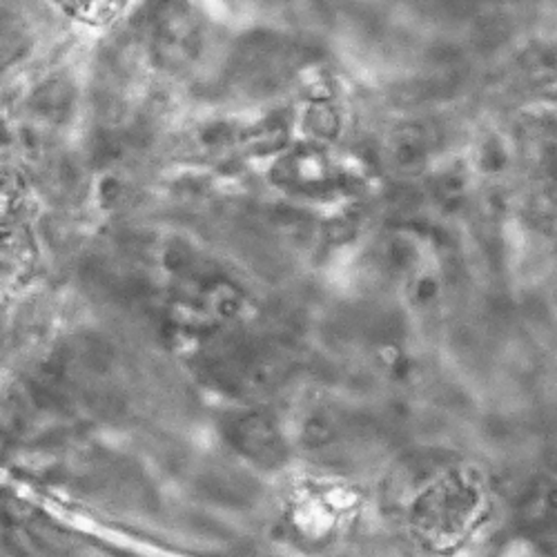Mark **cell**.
I'll return each instance as SVG.
<instances>
[{
    "label": "cell",
    "mask_w": 557,
    "mask_h": 557,
    "mask_svg": "<svg viewBox=\"0 0 557 557\" xmlns=\"http://www.w3.org/2000/svg\"><path fill=\"white\" fill-rule=\"evenodd\" d=\"M70 16L85 23H106L116 16L125 0H54Z\"/></svg>",
    "instance_id": "2"
},
{
    "label": "cell",
    "mask_w": 557,
    "mask_h": 557,
    "mask_svg": "<svg viewBox=\"0 0 557 557\" xmlns=\"http://www.w3.org/2000/svg\"><path fill=\"white\" fill-rule=\"evenodd\" d=\"M274 176L284 188L299 195H321L333 185V168L329 159L317 150L304 148L288 154L276 165Z\"/></svg>",
    "instance_id": "1"
}]
</instances>
